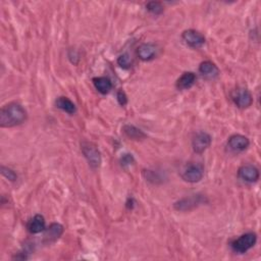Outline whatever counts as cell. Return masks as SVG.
Returning a JSON list of instances; mask_svg holds the SVG:
<instances>
[{
	"instance_id": "6da1fadb",
	"label": "cell",
	"mask_w": 261,
	"mask_h": 261,
	"mask_svg": "<svg viewBox=\"0 0 261 261\" xmlns=\"http://www.w3.org/2000/svg\"><path fill=\"white\" fill-rule=\"evenodd\" d=\"M27 111L20 103L11 102L0 110V127L12 128L20 126L27 119Z\"/></svg>"
},
{
	"instance_id": "7a4b0ae2",
	"label": "cell",
	"mask_w": 261,
	"mask_h": 261,
	"mask_svg": "<svg viewBox=\"0 0 261 261\" xmlns=\"http://www.w3.org/2000/svg\"><path fill=\"white\" fill-rule=\"evenodd\" d=\"M257 242V235L255 233H247L242 235L232 243V249L239 254H244L253 248Z\"/></svg>"
},
{
	"instance_id": "3957f363",
	"label": "cell",
	"mask_w": 261,
	"mask_h": 261,
	"mask_svg": "<svg viewBox=\"0 0 261 261\" xmlns=\"http://www.w3.org/2000/svg\"><path fill=\"white\" fill-rule=\"evenodd\" d=\"M205 202H206V198L204 195L194 194L177 201L175 204H173V208L178 211H190L195 209L196 207L204 204Z\"/></svg>"
},
{
	"instance_id": "277c9868",
	"label": "cell",
	"mask_w": 261,
	"mask_h": 261,
	"mask_svg": "<svg viewBox=\"0 0 261 261\" xmlns=\"http://www.w3.org/2000/svg\"><path fill=\"white\" fill-rule=\"evenodd\" d=\"M204 177V166L201 163L192 162L185 166L182 171V179L188 183H198Z\"/></svg>"
},
{
	"instance_id": "5b68a950",
	"label": "cell",
	"mask_w": 261,
	"mask_h": 261,
	"mask_svg": "<svg viewBox=\"0 0 261 261\" xmlns=\"http://www.w3.org/2000/svg\"><path fill=\"white\" fill-rule=\"evenodd\" d=\"M81 150L92 168H98L101 164V154L98 148L89 142H83L81 144Z\"/></svg>"
},
{
	"instance_id": "8992f818",
	"label": "cell",
	"mask_w": 261,
	"mask_h": 261,
	"mask_svg": "<svg viewBox=\"0 0 261 261\" xmlns=\"http://www.w3.org/2000/svg\"><path fill=\"white\" fill-rule=\"evenodd\" d=\"M183 41L191 48H200L205 44V37L196 30H186L182 34Z\"/></svg>"
},
{
	"instance_id": "52a82bcc",
	"label": "cell",
	"mask_w": 261,
	"mask_h": 261,
	"mask_svg": "<svg viewBox=\"0 0 261 261\" xmlns=\"http://www.w3.org/2000/svg\"><path fill=\"white\" fill-rule=\"evenodd\" d=\"M233 100L236 105L241 109L250 107L253 103V97L251 92L245 88H240L236 90L233 95Z\"/></svg>"
},
{
	"instance_id": "ba28073f",
	"label": "cell",
	"mask_w": 261,
	"mask_h": 261,
	"mask_svg": "<svg viewBox=\"0 0 261 261\" xmlns=\"http://www.w3.org/2000/svg\"><path fill=\"white\" fill-rule=\"evenodd\" d=\"M211 140L212 139L209 134H207L205 132L197 133L192 140V147L194 152L197 154L203 153L206 149L209 148L211 144Z\"/></svg>"
},
{
	"instance_id": "9c48e42d",
	"label": "cell",
	"mask_w": 261,
	"mask_h": 261,
	"mask_svg": "<svg viewBox=\"0 0 261 261\" xmlns=\"http://www.w3.org/2000/svg\"><path fill=\"white\" fill-rule=\"evenodd\" d=\"M63 227L60 223L53 222L51 223L48 228L44 231V237L43 241L45 244H52V243L56 242L63 234Z\"/></svg>"
},
{
	"instance_id": "30bf717a",
	"label": "cell",
	"mask_w": 261,
	"mask_h": 261,
	"mask_svg": "<svg viewBox=\"0 0 261 261\" xmlns=\"http://www.w3.org/2000/svg\"><path fill=\"white\" fill-rule=\"evenodd\" d=\"M250 145L249 139L243 135H233L228 140V147L233 152L245 151Z\"/></svg>"
},
{
	"instance_id": "8fae6325",
	"label": "cell",
	"mask_w": 261,
	"mask_h": 261,
	"mask_svg": "<svg viewBox=\"0 0 261 261\" xmlns=\"http://www.w3.org/2000/svg\"><path fill=\"white\" fill-rule=\"evenodd\" d=\"M238 177L247 183H256L259 180V170L252 164L242 165L238 170Z\"/></svg>"
},
{
	"instance_id": "7c38bea8",
	"label": "cell",
	"mask_w": 261,
	"mask_h": 261,
	"mask_svg": "<svg viewBox=\"0 0 261 261\" xmlns=\"http://www.w3.org/2000/svg\"><path fill=\"white\" fill-rule=\"evenodd\" d=\"M157 46L153 43H143L137 49V55L143 61L152 60L157 54Z\"/></svg>"
},
{
	"instance_id": "4fadbf2b",
	"label": "cell",
	"mask_w": 261,
	"mask_h": 261,
	"mask_svg": "<svg viewBox=\"0 0 261 261\" xmlns=\"http://www.w3.org/2000/svg\"><path fill=\"white\" fill-rule=\"evenodd\" d=\"M27 228L31 234H40L44 232L46 229V222L44 216L41 214H36L29 220Z\"/></svg>"
},
{
	"instance_id": "5bb4252c",
	"label": "cell",
	"mask_w": 261,
	"mask_h": 261,
	"mask_svg": "<svg viewBox=\"0 0 261 261\" xmlns=\"http://www.w3.org/2000/svg\"><path fill=\"white\" fill-rule=\"evenodd\" d=\"M199 73L207 79H215L219 75V68L213 62L206 60L200 63Z\"/></svg>"
},
{
	"instance_id": "9a60e30c",
	"label": "cell",
	"mask_w": 261,
	"mask_h": 261,
	"mask_svg": "<svg viewBox=\"0 0 261 261\" xmlns=\"http://www.w3.org/2000/svg\"><path fill=\"white\" fill-rule=\"evenodd\" d=\"M196 82V75L192 72L184 73L177 81L176 86L179 90H188Z\"/></svg>"
},
{
	"instance_id": "2e32d148",
	"label": "cell",
	"mask_w": 261,
	"mask_h": 261,
	"mask_svg": "<svg viewBox=\"0 0 261 261\" xmlns=\"http://www.w3.org/2000/svg\"><path fill=\"white\" fill-rule=\"evenodd\" d=\"M93 84H94V87L96 88V90L103 95L108 94L112 89L111 81L107 78H104V77L94 78Z\"/></svg>"
},
{
	"instance_id": "e0dca14e",
	"label": "cell",
	"mask_w": 261,
	"mask_h": 261,
	"mask_svg": "<svg viewBox=\"0 0 261 261\" xmlns=\"http://www.w3.org/2000/svg\"><path fill=\"white\" fill-rule=\"evenodd\" d=\"M55 105L57 108L68 114H74L77 111L75 103L67 97H58L55 101Z\"/></svg>"
},
{
	"instance_id": "ac0fdd59",
	"label": "cell",
	"mask_w": 261,
	"mask_h": 261,
	"mask_svg": "<svg viewBox=\"0 0 261 261\" xmlns=\"http://www.w3.org/2000/svg\"><path fill=\"white\" fill-rule=\"evenodd\" d=\"M123 132L128 138L132 139V140H142V139L146 138V135L144 134L143 131H141L140 129H138L132 125L124 126Z\"/></svg>"
},
{
	"instance_id": "d6986e66",
	"label": "cell",
	"mask_w": 261,
	"mask_h": 261,
	"mask_svg": "<svg viewBox=\"0 0 261 261\" xmlns=\"http://www.w3.org/2000/svg\"><path fill=\"white\" fill-rule=\"evenodd\" d=\"M146 8L148 11H150L151 13L155 14V15H159L163 12L164 10V7L163 5L158 2V1H150L146 4Z\"/></svg>"
},
{
	"instance_id": "ffe728a7",
	"label": "cell",
	"mask_w": 261,
	"mask_h": 261,
	"mask_svg": "<svg viewBox=\"0 0 261 261\" xmlns=\"http://www.w3.org/2000/svg\"><path fill=\"white\" fill-rule=\"evenodd\" d=\"M117 64L125 69L130 68L133 65V58L129 53H124L118 56Z\"/></svg>"
},
{
	"instance_id": "44dd1931",
	"label": "cell",
	"mask_w": 261,
	"mask_h": 261,
	"mask_svg": "<svg viewBox=\"0 0 261 261\" xmlns=\"http://www.w3.org/2000/svg\"><path fill=\"white\" fill-rule=\"evenodd\" d=\"M1 173H2V176L4 178H6L8 181L10 182H15L17 180V175H16V172L13 171L11 168L9 167H6L4 165L1 166Z\"/></svg>"
},
{
	"instance_id": "7402d4cb",
	"label": "cell",
	"mask_w": 261,
	"mask_h": 261,
	"mask_svg": "<svg viewBox=\"0 0 261 261\" xmlns=\"http://www.w3.org/2000/svg\"><path fill=\"white\" fill-rule=\"evenodd\" d=\"M134 162H135V159H134V157H133V155H132V154H124L123 156H121V158H120V163H121V165H123L124 167L130 166V165H132Z\"/></svg>"
},
{
	"instance_id": "603a6c76",
	"label": "cell",
	"mask_w": 261,
	"mask_h": 261,
	"mask_svg": "<svg viewBox=\"0 0 261 261\" xmlns=\"http://www.w3.org/2000/svg\"><path fill=\"white\" fill-rule=\"evenodd\" d=\"M116 99H117V102L119 105L121 106H125L127 105V103H128V97L126 95V93L123 91V90H119L116 94Z\"/></svg>"
}]
</instances>
